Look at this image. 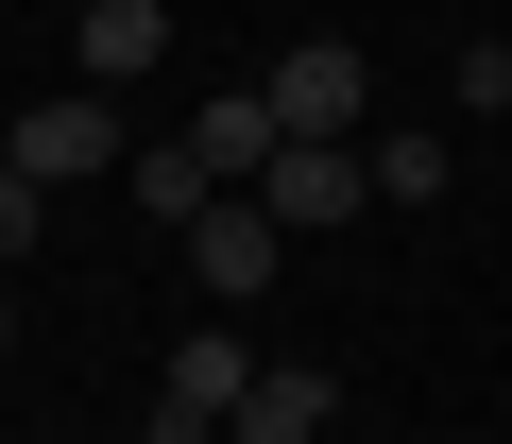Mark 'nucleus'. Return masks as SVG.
<instances>
[{
  "instance_id": "f257e3e1",
  "label": "nucleus",
  "mask_w": 512,
  "mask_h": 444,
  "mask_svg": "<svg viewBox=\"0 0 512 444\" xmlns=\"http://www.w3.org/2000/svg\"><path fill=\"white\" fill-rule=\"evenodd\" d=\"M256 86H274V120H291V137H376V69H359V35H291Z\"/></svg>"
},
{
  "instance_id": "f03ea898",
  "label": "nucleus",
  "mask_w": 512,
  "mask_h": 444,
  "mask_svg": "<svg viewBox=\"0 0 512 444\" xmlns=\"http://www.w3.org/2000/svg\"><path fill=\"white\" fill-rule=\"evenodd\" d=\"M18 171H35V188H86V171H120V86H52V103L18 120Z\"/></svg>"
},
{
  "instance_id": "7ed1b4c3",
  "label": "nucleus",
  "mask_w": 512,
  "mask_h": 444,
  "mask_svg": "<svg viewBox=\"0 0 512 444\" xmlns=\"http://www.w3.org/2000/svg\"><path fill=\"white\" fill-rule=\"evenodd\" d=\"M274 257H291V222H274V205H256V188H222V205L188 222V274H205L222 308H256V291H274Z\"/></svg>"
},
{
  "instance_id": "20e7f679",
  "label": "nucleus",
  "mask_w": 512,
  "mask_h": 444,
  "mask_svg": "<svg viewBox=\"0 0 512 444\" xmlns=\"http://www.w3.org/2000/svg\"><path fill=\"white\" fill-rule=\"evenodd\" d=\"M222 427H239V444H325V427H342V393H325V359H256Z\"/></svg>"
},
{
  "instance_id": "39448f33",
  "label": "nucleus",
  "mask_w": 512,
  "mask_h": 444,
  "mask_svg": "<svg viewBox=\"0 0 512 444\" xmlns=\"http://www.w3.org/2000/svg\"><path fill=\"white\" fill-rule=\"evenodd\" d=\"M256 205L274 222H342V205H376V171H359V137H291L274 171H256Z\"/></svg>"
},
{
  "instance_id": "423d86ee",
  "label": "nucleus",
  "mask_w": 512,
  "mask_h": 444,
  "mask_svg": "<svg viewBox=\"0 0 512 444\" xmlns=\"http://www.w3.org/2000/svg\"><path fill=\"white\" fill-rule=\"evenodd\" d=\"M188 154H205L222 188H256V171L291 154V120H274V86H205V120H188Z\"/></svg>"
},
{
  "instance_id": "0eeeda50",
  "label": "nucleus",
  "mask_w": 512,
  "mask_h": 444,
  "mask_svg": "<svg viewBox=\"0 0 512 444\" xmlns=\"http://www.w3.org/2000/svg\"><path fill=\"white\" fill-rule=\"evenodd\" d=\"M69 52H86V86H154L171 69V0H86Z\"/></svg>"
},
{
  "instance_id": "6e6552de",
  "label": "nucleus",
  "mask_w": 512,
  "mask_h": 444,
  "mask_svg": "<svg viewBox=\"0 0 512 444\" xmlns=\"http://www.w3.org/2000/svg\"><path fill=\"white\" fill-rule=\"evenodd\" d=\"M359 171H376V205H444V171H461V154H444L427 120H376V137H359Z\"/></svg>"
},
{
  "instance_id": "1a4fd4ad",
  "label": "nucleus",
  "mask_w": 512,
  "mask_h": 444,
  "mask_svg": "<svg viewBox=\"0 0 512 444\" xmlns=\"http://www.w3.org/2000/svg\"><path fill=\"white\" fill-rule=\"evenodd\" d=\"M120 188H137L154 222H205V205H222V171H205L188 137H154V154H120Z\"/></svg>"
},
{
  "instance_id": "9d476101",
  "label": "nucleus",
  "mask_w": 512,
  "mask_h": 444,
  "mask_svg": "<svg viewBox=\"0 0 512 444\" xmlns=\"http://www.w3.org/2000/svg\"><path fill=\"white\" fill-rule=\"evenodd\" d=\"M239 376H256V359H239V325H205V342H171V376H154V393H188V410H239Z\"/></svg>"
},
{
  "instance_id": "9b49d317",
  "label": "nucleus",
  "mask_w": 512,
  "mask_h": 444,
  "mask_svg": "<svg viewBox=\"0 0 512 444\" xmlns=\"http://www.w3.org/2000/svg\"><path fill=\"white\" fill-rule=\"evenodd\" d=\"M35 240H52V188H35V171H0V257H35Z\"/></svg>"
},
{
  "instance_id": "f8f14e48",
  "label": "nucleus",
  "mask_w": 512,
  "mask_h": 444,
  "mask_svg": "<svg viewBox=\"0 0 512 444\" xmlns=\"http://www.w3.org/2000/svg\"><path fill=\"white\" fill-rule=\"evenodd\" d=\"M137 444H222V410H188V393H154V410H137Z\"/></svg>"
},
{
  "instance_id": "ddd939ff",
  "label": "nucleus",
  "mask_w": 512,
  "mask_h": 444,
  "mask_svg": "<svg viewBox=\"0 0 512 444\" xmlns=\"http://www.w3.org/2000/svg\"><path fill=\"white\" fill-rule=\"evenodd\" d=\"M0 342H18V291H0Z\"/></svg>"
},
{
  "instance_id": "4468645a",
  "label": "nucleus",
  "mask_w": 512,
  "mask_h": 444,
  "mask_svg": "<svg viewBox=\"0 0 512 444\" xmlns=\"http://www.w3.org/2000/svg\"><path fill=\"white\" fill-rule=\"evenodd\" d=\"M0 171H18V120H0Z\"/></svg>"
}]
</instances>
